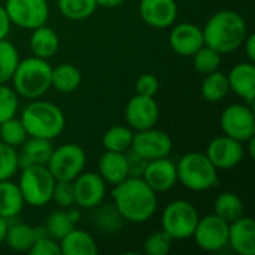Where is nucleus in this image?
<instances>
[{
    "label": "nucleus",
    "instance_id": "24",
    "mask_svg": "<svg viewBox=\"0 0 255 255\" xmlns=\"http://www.w3.org/2000/svg\"><path fill=\"white\" fill-rule=\"evenodd\" d=\"M81 214L76 209H60L54 211L46 217L45 221V232L49 238L55 241H61L69 232H72L76 227V223L79 221Z\"/></svg>",
    "mask_w": 255,
    "mask_h": 255
},
{
    "label": "nucleus",
    "instance_id": "12",
    "mask_svg": "<svg viewBox=\"0 0 255 255\" xmlns=\"http://www.w3.org/2000/svg\"><path fill=\"white\" fill-rule=\"evenodd\" d=\"M205 154L218 170L233 169L247 157L245 143L226 134L212 139Z\"/></svg>",
    "mask_w": 255,
    "mask_h": 255
},
{
    "label": "nucleus",
    "instance_id": "31",
    "mask_svg": "<svg viewBox=\"0 0 255 255\" xmlns=\"http://www.w3.org/2000/svg\"><path fill=\"white\" fill-rule=\"evenodd\" d=\"M200 93L206 102H211V103L221 102L230 93L227 75L220 70L205 75V79L200 87Z\"/></svg>",
    "mask_w": 255,
    "mask_h": 255
},
{
    "label": "nucleus",
    "instance_id": "44",
    "mask_svg": "<svg viewBox=\"0 0 255 255\" xmlns=\"http://www.w3.org/2000/svg\"><path fill=\"white\" fill-rule=\"evenodd\" d=\"M10 19H9V15L4 9L3 4H0V40L1 39H6L10 33Z\"/></svg>",
    "mask_w": 255,
    "mask_h": 255
},
{
    "label": "nucleus",
    "instance_id": "27",
    "mask_svg": "<svg viewBox=\"0 0 255 255\" xmlns=\"http://www.w3.org/2000/svg\"><path fill=\"white\" fill-rule=\"evenodd\" d=\"M24 205L25 203L18 184L10 179L0 181V217L7 221L13 220L21 214Z\"/></svg>",
    "mask_w": 255,
    "mask_h": 255
},
{
    "label": "nucleus",
    "instance_id": "2",
    "mask_svg": "<svg viewBox=\"0 0 255 255\" xmlns=\"http://www.w3.org/2000/svg\"><path fill=\"white\" fill-rule=\"evenodd\" d=\"M202 30L205 45L214 48L221 55L239 49L248 34V25L244 16L230 9L215 12Z\"/></svg>",
    "mask_w": 255,
    "mask_h": 255
},
{
    "label": "nucleus",
    "instance_id": "39",
    "mask_svg": "<svg viewBox=\"0 0 255 255\" xmlns=\"http://www.w3.org/2000/svg\"><path fill=\"white\" fill-rule=\"evenodd\" d=\"M18 94L6 84H0V123L12 118L18 112Z\"/></svg>",
    "mask_w": 255,
    "mask_h": 255
},
{
    "label": "nucleus",
    "instance_id": "5",
    "mask_svg": "<svg viewBox=\"0 0 255 255\" xmlns=\"http://www.w3.org/2000/svg\"><path fill=\"white\" fill-rule=\"evenodd\" d=\"M178 181L190 191L202 193L217 188L220 184L218 169L205 152H188L176 163Z\"/></svg>",
    "mask_w": 255,
    "mask_h": 255
},
{
    "label": "nucleus",
    "instance_id": "9",
    "mask_svg": "<svg viewBox=\"0 0 255 255\" xmlns=\"http://www.w3.org/2000/svg\"><path fill=\"white\" fill-rule=\"evenodd\" d=\"M221 130L226 136L242 143L255 136V115L251 105L233 103L227 106L220 117Z\"/></svg>",
    "mask_w": 255,
    "mask_h": 255
},
{
    "label": "nucleus",
    "instance_id": "16",
    "mask_svg": "<svg viewBox=\"0 0 255 255\" xmlns=\"http://www.w3.org/2000/svg\"><path fill=\"white\" fill-rule=\"evenodd\" d=\"M139 13L149 27L167 28L178 18V4L176 0H140Z\"/></svg>",
    "mask_w": 255,
    "mask_h": 255
},
{
    "label": "nucleus",
    "instance_id": "20",
    "mask_svg": "<svg viewBox=\"0 0 255 255\" xmlns=\"http://www.w3.org/2000/svg\"><path fill=\"white\" fill-rule=\"evenodd\" d=\"M230 91L241 97L247 105H254L255 97V66L254 63H239L227 75Z\"/></svg>",
    "mask_w": 255,
    "mask_h": 255
},
{
    "label": "nucleus",
    "instance_id": "26",
    "mask_svg": "<svg viewBox=\"0 0 255 255\" xmlns=\"http://www.w3.org/2000/svg\"><path fill=\"white\" fill-rule=\"evenodd\" d=\"M91 221H93V226L105 235L118 233L126 223V220L123 218V215L120 214L114 202L112 203L102 202L100 205L93 208Z\"/></svg>",
    "mask_w": 255,
    "mask_h": 255
},
{
    "label": "nucleus",
    "instance_id": "6",
    "mask_svg": "<svg viewBox=\"0 0 255 255\" xmlns=\"http://www.w3.org/2000/svg\"><path fill=\"white\" fill-rule=\"evenodd\" d=\"M55 178L46 166H27L21 167L18 187L22 194L24 203L33 208H40L52 202V191Z\"/></svg>",
    "mask_w": 255,
    "mask_h": 255
},
{
    "label": "nucleus",
    "instance_id": "37",
    "mask_svg": "<svg viewBox=\"0 0 255 255\" xmlns=\"http://www.w3.org/2000/svg\"><path fill=\"white\" fill-rule=\"evenodd\" d=\"M19 169L16 148H12L0 140V181L10 179Z\"/></svg>",
    "mask_w": 255,
    "mask_h": 255
},
{
    "label": "nucleus",
    "instance_id": "18",
    "mask_svg": "<svg viewBox=\"0 0 255 255\" xmlns=\"http://www.w3.org/2000/svg\"><path fill=\"white\" fill-rule=\"evenodd\" d=\"M169 43L178 55L191 57L205 45L203 30L193 22H181L172 28Z\"/></svg>",
    "mask_w": 255,
    "mask_h": 255
},
{
    "label": "nucleus",
    "instance_id": "47",
    "mask_svg": "<svg viewBox=\"0 0 255 255\" xmlns=\"http://www.w3.org/2000/svg\"><path fill=\"white\" fill-rule=\"evenodd\" d=\"M7 224H9V221L0 217V247H1L3 244H4V236H6Z\"/></svg>",
    "mask_w": 255,
    "mask_h": 255
},
{
    "label": "nucleus",
    "instance_id": "22",
    "mask_svg": "<svg viewBox=\"0 0 255 255\" xmlns=\"http://www.w3.org/2000/svg\"><path fill=\"white\" fill-rule=\"evenodd\" d=\"M97 173L103 178V181L109 185H117L128 178V167L126 160V152H114L105 151L100 157Z\"/></svg>",
    "mask_w": 255,
    "mask_h": 255
},
{
    "label": "nucleus",
    "instance_id": "11",
    "mask_svg": "<svg viewBox=\"0 0 255 255\" xmlns=\"http://www.w3.org/2000/svg\"><path fill=\"white\" fill-rule=\"evenodd\" d=\"M193 238L197 247L208 253H217L229 244V223L215 214L199 218Z\"/></svg>",
    "mask_w": 255,
    "mask_h": 255
},
{
    "label": "nucleus",
    "instance_id": "40",
    "mask_svg": "<svg viewBox=\"0 0 255 255\" xmlns=\"http://www.w3.org/2000/svg\"><path fill=\"white\" fill-rule=\"evenodd\" d=\"M31 255H61L58 241L49 238L43 227H37V238L28 251Z\"/></svg>",
    "mask_w": 255,
    "mask_h": 255
},
{
    "label": "nucleus",
    "instance_id": "38",
    "mask_svg": "<svg viewBox=\"0 0 255 255\" xmlns=\"http://www.w3.org/2000/svg\"><path fill=\"white\" fill-rule=\"evenodd\" d=\"M172 244L173 239L164 230H157L145 239L143 251L148 255H167L172 250Z\"/></svg>",
    "mask_w": 255,
    "mask_h": 255
},
{
    "label": "nucleus",
    "instance_id": "45",
    "mask_svg": "<svg viewBox=\"0 0 255 255\" xmlns=\"http://www.w3.org/2000/svg\"><path fill=\"white\" fill-rule=\"evenodd\" d=\"M244 49H245V54L248 57V61L254 63L255 61V34L254 33H248L244 43H242Z\"/></svg>",
    "mask_w": 255,
    "mask_h": 255
},
{
    "label": "nucleus",
    "instance_id": "3",
    "mask_svg": "<svg viewBox=\"0 0 255 255\" xmlns=\"http://www.w3.org/2000/svg\"><path fill=\"white\" fill-rule=\"evenodd\" d=\"M25 131L31 137L54 140L66 127L64 112L54 103L46 100H31L19 117Z\"/></svg>",
    "mask_w": 255,
    "mask_h": 255
},
{
    "label": "nucleus",
    "instance_id": "1",
    "mask_svg": "<svg viewBox=\"0 0 255 255\" xmlns=\"http://www.w3.org/2000/svg\"><path fill=\"white\" fill-rule=\"evenodd\" d=\"M112 202L127 223L142 224L149 221L157 212V193L142 179L128 176L114 185Z\"/></svg>",
    "mask_w": 255,
    "mask_h": 255
},
{
    "label": "nucleus",
    "instance_id": "17",
    "mask_svg": "<svg viewBox=\"0 0 255 255\" xmlns=\"http://www.w3.org/2000/svg\"><path fill=\"white\" fill-rule=\"evenodd\" d=\"M142 179L155 193H166L172 190L178 182L176 164L167 157L149 160L143 170Z\"/></svg>",
    "mask_w": 255,
    "mask_h": 255
},
{
    "label": "nucleus",
    "instance_id": "13",
    "mask_svg": "<svg viewBox=\"0 0 255 255\" xmlns=\"http://www.w3.org/2000/svg\"><path fill=\"white\" fill-rule=\"evenodd\" d=\"M130 149L140 154L146 160H155L169 157L173 149V142L166 131L151 127L146 130H139L133 134Z\"/></svg>",
    "mask_w": 255,
    "mask_h": 255
},
{
    "label": "nucleus",
    "instance_id": "7",
    "mask_svg": "<svg viewBox=\"0 0 255 255\" xmlns=\"http://www.w3.org/2000/svg\"><path fill=\"white\" fill-rule=\"evenodd\" d=\"M196 206L188 200L170 202L161 214V230H164L173 241H184L193 238L199 221Z\"/></svg>",
    "mask_w": 255,
    "mask_h": 255
},
{
    "label": "nucleus",
    "instance_id": "34",
    "mask_svg": "<svg viewBox=\"0 0 255 255\" xmlns=\"http://www.w3.org/2000/svg\"><path fill=\"white\" fill-rule=\"evenodd\" d=\"M19 54L13 43L6 39L0 40V84H7L19 63Z\"/></svg>",
    "mask_w": 255,
    "mask_h": 255
},
{
    "label": "nucleus",
    "instance_id": "15",
    "mask_svg": "<svg viewBox=\"0 0 255 255\" xmlns=\"http://www.w3.org/2000/svg\"><path fill=\"white\" fill-rule=\"evenodd\" d=\"M75 205L82 209H93L105 200L106 182L97 172H82L73 181Z\"/></svg>",
    "mask_w": 255,
    "mask_h": 255
},
{
    "label": "nucleus",
    "instance_id": "28",
    "mask_svg": "<svg viewBox=\"0 0 255 255\" xmlns=\"http://www.w3.org/2000/svg\"><path fill=\"white\" fill-rule=\"evenodd\" d=\"M37 238V227L25 223L7 224L4 244L15 253H28Z\"/></svg>",
    "mask_w": 255,
    "mask_h": 255
},
{
    "label": "nucleus",
    "instance_id": "21",
    "mask_svg": "<svg viewBox=\"0 0 255 255\" xmlns=\"http://www.w3.org/2000/svg\"><path fill=\"white\" fill-rule=\"evenodd\" d=\"M52 149V140L28 136L21 145V152L18 154L19 169L27 166H46Z\"/></svg>",
    "mask_w": 255,
    "mask_h": 255
},
{
    "label": "nucleus",
    "instance_id": "48",
    "mask_svg": "<svg viewBox=\"0 0 255 255\" xmlns=\"http://www.w3.org/2000/svg\"><path fill=\"white\" fill-rule=\"evenodd\" d=\"M245 143H248V148H245V151H248V155H250V158H254L255 157V136H253L251 139H248Z\"/></svg>",
    "mask_w": 255,
    "mask_h": 255
},
{
    "label": "nucleus",
    "instance_id": "46",
    "mask_svg": "<svg viewBox=\"0 0 255 255\" xmlns=\"http://www.w3.org/2000/svg\"><path fill=\"white\" fill-rule=\"evenodd\" d=\"M96 1H97V6H100V7L114 9V7L121 6L126 0H96Z\"/></svg>",
    "mask_w": 255,
    "mask_h": 255
},
{
    "label": "nucleus",
    "instance_id": "33",
    "mask_svg": "<svg viewBox=\"0 0 255 255\" xmlns=\"http://www.w3.org/2000/svg\"><path fill=\"white\" fill-rule=\"evenodd\" d=\"M58 10L61 15L70 21H84L90 18L96 9V0H57Z\"/></svg>",
    "mask_w": 255,
    "mask_h": 255
},
{
    "label": "nucleus",
    "instance_id": "41",
    "mask_svg": "<svg viewBox=\"0 0 255 255\" xmlns=\"http://www.w3.org/2000/svg\"><path fill=\"white\" fill-rule=\"evenodd\" d=\"M52 200L63 209L75 205V190L72 181H57L52 191Z\"/></svg>",
    "mask_w": 255,
    "mask_h": 255
},
{
    "label": "nucleus",
    "instance_id": "25",
    "mask_svg": "<svg viewBox=\"0 0 255 255\" xmlns=\"http://www.w3.org/2000/svg\"><path fill=\"white\" fill-rule=\"evenodd\" d=\"M61 255H97L99 247L94 238L76 227L69 232L61 241H58Z\"/></svg>",
    "mask_w": 255,
    "mask_h": 255
},
{
    "label": "nucleus",
    "instance_id": "14",
    "mask_svg": "<svg viewBox=\"0 0 255 255\" xmlns=\"http://www.w3.org/2000/svg\"><path fill=\"white\" fill-rule=\"evenodd\" d=\"M160 118V108L154 97L133 96L126 106V121L133 131L155 127Z\"/></svg>",
    "mask_w": 255,
    "mask_h": 255
},
{
    "label": "nucleus",
    "instance_id": "29",
    "mask_svg": "<svg viewBox=\"0 0 255 255\" xmlns=\"http://www.w3.org/2000/svg\"><path fill=\"white\" fill-rule=\"evenodd\" d=\"M82 82V75L79 69L70 63H61L52 67L51 72V87L58 93H73L79 88Z\"/></svg>",
    "mask_w": 255,
    "mask_h": 255
},
{
    "label": "nucleus",
    "instance_id": "4",
    "mask_svg": "<svg viewBox=\"0 0 255 255\" xmlns=\"http://www.w3.org/2000/svg\"><path fill=\"white\" fill-rule=\"evenodd\" d=\"M51 72L52 66L48 60L34 55L19 60L10 79L12 88L18 97L27 100L40 99L51 88Z\"/></svg>",
    "mask_w": 255,
    "mask_h": 255
},
{
    "label": "nucleus",
    "instance_id": "23",
    "mask_svg": "<svg viewBox=\"0 0 255 255\" xmlns=\"http://www.w3.org/2000/svg\"><path fill=\"white\" fill-rule=\"evenodd\" d=\"M28 45H30V49L34 57L49 60L60 49V37L51 27L43 24V25L31 30Z\"/></svg>",
    "mask_w": 255,
    "mask_h": 255
},
{
    "label": "nucleus",
    "instance_id": "19",
    "mask_svg": "<svg viewBox=\"0 0 255 255\" xmlns=\"http://www.w3.org/2000/svg\"><path fill=\"white\" fill-rule=\"evenodd\" d=\"M236 254L255 255V221L251 217H241L229 224V244Z\"/></svg>",
    "mask_w": 255,
    "mask_h": 255
},
{
    "label": "nucleus",
    "instance_id": "8",
    "mask_svg": "<svg viewBox=\"0 0 255 255\" xmlns=\"http://www.w3.org/2000/svg\"><path fill=\"white\" fill-rule=\"evenodd\" d=\"M85 163L87 155L81 145L64 143L54 146L46 167L55 181H73L79 173L84 172Z\"/></svg>",
    "mask_w": 255,
    "mask_h": 255
},
{
    "label": "nucleus",
    "instance_id": "32",
    "mask_svg": "<svg viewBox=\"0 0 255 255\" xmlns=\"http://www.w3.org/2000/svg\"><path fill=\"white\" fill-rule=\"evenodd\" d=\"M134 131L128 126H112L109 127L102 139L105 151L127 152L131 148Z\"/></svg>",
    "mask_w": 255,
    "mask_h": 255
},
{
    "label": "nucleus",
    "instance_id": "42",
    "mask_svg": "<svg viewBox=\"0 0 255 255\" xmlns=\"http://www.w3.org/2000/svg\"><path fill=\"white\" fill-rule=\"evenodd\" d=\"M160 90V81L152 73H143L136 79V94L155 97Z\"/></svg>",
    "mask_w": 255,
    "mask_h": 255
},
{
    "label": "nucleus",
    "instance_id": "35",
    "mask_svg": "<svg viewBox=\"0 0 255 255\" xmlns=\"http://www.w3.org/2000/svg\"><path fill=\"white\" fill-rule=\"evenodd\" d=\"M28 137L22 123L19 118H9L3 123H0V140L12 148L21 146L25 139Z\"/></svg>",
    "mask_w": 255,
    "mask_h": 255
},
{
    "label": "nucleus",
    "instance_id": "10",
    "mask_svg": "<svg viewBox=\"0 0 255 255\" xmlns=\"http://www.w3.org/2000/svg\"><path fill=\"white\" fill-rule=\"evenodd\" d=\"M4 9L10 22L25 30L46 24L49 16L48 0H6Z\"/></svg>",
    "mask_w": 255,
    "mask_h": 255
},
{
    "label": "nucleus",
    "instance_id": "30",
    "mask_svg": "<svg viewBox=\"0 0 255 255\" xmlns=\"http://www.w3.org/2000/svg\"><path fill=\"white\" fill-rule=\"evenodd\" d=\"M214 214L230 224L245 215V205L238 194L226 191L215 199Z\"/></svg>",
    "mask_w": 255,
    "mask_h": 255
},
{
    "label": "nucleus",
    "instance_id": "36",
    "mask_svg": "<svg viewBox=\"0 0 255 255\" xmlns=\"http://www.w3.org/2000/svg\"><path fill=\"white\" fill-rule=\"evenodd\" d=\"M193 57V66L194 69L202 73V75H208L212 73L215 70H218L220 64H221V54L218 51H215L214 48L203 45Z\"/></svg>",
    "mask_w": 255,
    "mask_h": 255
},
{
    "label": "nucleus",
    "instance_id": "43",
    "mask_svg": "<svg viewBox=\"0 0 255 255\" xmlns=\"http://www.w3.org/2000/svg\"><path fill=\"white\" fill-rule=\"evenodd\" d=\"M126 160H127V167H128V176L142 178L143 170H145L149 160H146L140 154L134 152L133 149H128L126 152Z\"/></svg>",
    "mask_w": 255,
    "mask_h": 255
}]
</instances>
